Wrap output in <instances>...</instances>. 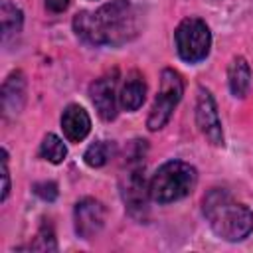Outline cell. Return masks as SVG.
Returning <instances> with one entry per match:
<instances>
[{"instance_id":"cell-1","label":"cell","mask_w":253,"mask_h":253,"mask_svg":"<svg viewBox=\"0 0 253 253\" xmlns=\"http://www.w3.org/2000/svg\"><path fill=\"white\" fill-rule=\"evenodd\" d=\"M73 30L91 45H121L138 34V18L128 0H111L95 12H79Z\"/></svg>"},{"instance_id":"cell-2","label":"cell","mask_w":253,"mask_h":253,"mask_svg":"<svg viewBox=\"0 0 253 253\" xmlns=\"http://www.w3.org/2000/svg\"><path fill=\"white\" fill-rule=\"evenodd\" d=\"M204 215L215 235L225 241H241L253 231V211L235 202L227 190L211 188L204 198Z\"/></svg>"},{"instance_id":"cell-3","label":"cell","mask_w":253,"mask_h":253,"mask_svg":"<svg viewBox=\"0 0 253 253\" xmlns=\"http://www.w3.org/2000/svg\"><path fill=\"white\" fill-rule=\"evenodd\" d=\"M198 182L194 166L182 160L164 162L150 180V198L158 204H170L186 198Z\"/></svg>"},{"instance_id":"cell-4","label":"cell","mask_w":253,"mask_h":253,"mask_svg":"<svg viewBox=\"0 0 253 253\" xmlns=\"http://www.w3.org/2000/svg\"><path fill=\"white\" fill-rule=\"evenodd\" d=\"M178 55L188 63H198L208 57L211 45V34L206 22L200 18H186L174 32Z\"/></svg>"},{"instance_id":"cell-5","label":"cell","mask_w":253,"mask_h":253,"mask_svg":"<svg viewBox=\"0 0 253 253\" xmlns=\"http://www.w3.org/2000/svg\"><path fill=\"white\" fill-rule=\"evenodd\" d=\"M182 91H184V83H182L180 73L174 69H164L160 75V91L146 119L148 130H160L170 121L174 107L182 99Z\"/></svg>"},{"instance_id":"cell-6","label":"cell","mask_w":253,"mask_h":253,"mask_svg":"<svg viewBox=\"0 0 253 253\" xmlns=\"http://www.w3.org/2000/svg\"><path fill=\"white\" fill-rule=\"evenodd\" d=\"M196 123L211 144L223 146V132H221V121H219V115H217V107H215V101H213L211 93L204 87L198 89Z\"/></svg>"},{"instance_id":"cell-7","label":"cell","mask_w":253,"mask_h":253,"mask_svg":"<svg viewBox=\"0 0 253 253\" xmlns=\"http://www.w3.org/2000/svg\"><path fill=\"white\" fill-rule=\"evenodd\" d=\"M105 225V208L95 198H83L75 206V231L83 239L95 237Z\"/></svg>"},{"instance_id":"cell-8","label":"cell","mask_w":253,"mask_h":253,"mask_svg":"<svg viewBox=\"0 0 253 253\" xmlns=\"http://www.w3.org/2000/svg\"><path fill=\"white\" fill-rule=\"evenodd\" d=\"M121 188H123L121 190L123 192V200L128 206V210L132 213H142L146 210L148 196H150V184L146 186L142 168L140 166H134V168L130 166L123 176Z\"/></svg>"},{"instance_id":"cell-9","label":"cell","mask_w":253,"mask_h":253,"mask_svg":"<svg viewBox=\"0 0 253 253\" xmlns=\"http://www.w3.org/2000/svg\"><path fill=\"white\" fill-rule=\"evenodd\" d=\"M91 101L103 121H113L117 117V77L113 75H103L95 79L89 87Z\"/></svg>"},{"instance_id":"cell-10","label":"cell","mask_w":253,"mask_h":253,"mask_svg":"<svg viewBox=\"0 0 253 253\" xmlns=\"http://www.w3.org/2000/svg\"><path fill=\"white\" fill-rule=\"evenodd\" d=\"M61 128L69 142H81L91 130V119L79 105H69L61 115Z\"/></svg>"},{"instance_id":"cell-11","label":"cell","mask_w":253,"mask_h":253,"mask_svg":"<svg viewBox=\"0 0 253 253\" xmlns=\"http://www.w3.org/2000/svg\"><path fill=\"white\" fill-rule=\"evenodd\" d=\"M146 99V83L138 71H130L119 91V103L126 111H136Z\"/></svg>"},{"instance_id":"cell-12","label":"cell","mask_w":253,"mask_h":253,"mask_svg":"<svg viewBox=\"0 0 253 253\" xmlns=\"http://www.w3.org/2000/svg\"><path fill=\"white\" fill-rule=\"evenodd\" d=\"M26 83H24V75L20 71L12 73L2 89V105H4V113L6 115H16L20 113L24 99H26Z\"/></svg>"},{"instance_id":"cell-13","label":"cell","mask_w":253,"mask_h":253,"mask_svg":"<svg viewBox=\"0 0 253 253\" xmlns=\"http://www.w3.org/2000/svg\"><path fill=\"white\" fill-rule=\"evenodd\" d=\"M227 79H229V89L235 97L243 99L247 93H249V87H251V69H249V63L243 59V57H235L231 63H229V69H227Z\"/></svg>"},{"instance_id":"cell-14","label":"cell","mask_w":253,"mask_h":253,"mask_svg":"<svg viewBox=\"0 0 253 253\" xmlns=\"http://www.w3.org/2000/svg\"><path fill=\"white\" fill-rule=\"evenodd\" d=\"M22 10L16 8L12 2L4 0L0 6V24H2V40L8 42L22 30Z\"/></svg>"},{"instance_id":"cell-15","label":"cell","mask_w":253,"mask_h":253,"mask_svg":"<svg viewBox=\"0 0 253 253\" xmlns=\"http://www.w3.org/2000/svg\"><path fill=\"white\" fill-rule=\"evenodd\" d=\"M40 154L49 160L51 164H59L63 162L65 154H67V148L63 144V140L55 134H45L43 140H42V146H40Z\"/></svg>"},{"instance_id":"cell-16","label":"cell","mask_w":253,"mask_h":253,"mask_svg":"<svg viewBox=\"0 0 253 253\" xmlns=\"http://www.w3.org/2000/svg\"><path fill=\"white\" fill-rule=\"evenodd\" d=\"M113 156V144L105 142V140H99L95 144H91L87 150H85V162L93 168H99V166H105L109 162V158Z\"/></svg>"},{"instance_id":"cell-17","label":"cell","mask_w":253,"mask_h":253,"mask_svg":"<svg viewBox=\"0 0 253 253\" xmlns=\"http://www.w3.org/2000/svg\"><path fill=\"white\" fill-rule=\"evenodd\" d=\"M34 192H36L42 200L51 202V200H55V196H57V186H55L53 182H40V184L34 186Z\"/></svg>"},{"instance_id":"cell-18","label":"cell","mask_w":253,"mask_h":253,"mask_svg":"<svg viewBox=\"0 0 253 253\" xmlns=\"http://www.w3.org/2000/svg\"><path fill=\"white\" fill-rule=\"evenodd\" d=\"M2 178H4L2 200H6L8 198V192H10V174H8V154H6V150H2Z\"/></svg>"},{"instance_id":"cell-19","label":"cell","mask_w":253,"mask_h":253,"mask_svg":"<svg viewBox=\"0 0 253 253\" xmlns=\"http://www.w3.org/2000/svg\"><path fill=\"white\" fill-rule=\"evenodd\" d=\"M38 237H40V239L43 241L40 249H43V251H45V249H51V251L55 249V241H53V231H51L49 227H45V225H43V227L40 229V233H38Z\"/></svg>"},{"instance_id":"cell-20","label":"cell","mask_w":253,"mask_h":253,"mask_svg":"<svg viewBox=\"0 0 253 253\" xmlns=\"http://www.w3.org/2000/svg\"><path fill=\"white\" fill-rule=\"evenodd\" d=\"M45 6H47V10L57 14V12H63L69 6V0H45Z\"/></svg>"}]
</instances>
